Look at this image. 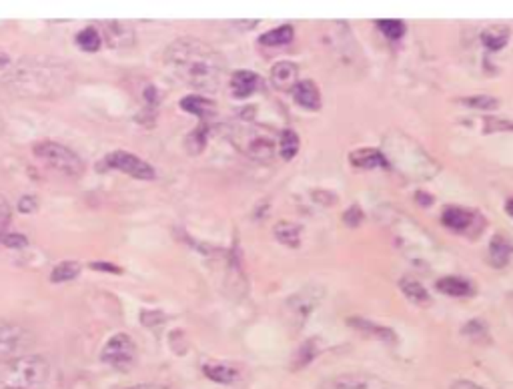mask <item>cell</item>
<instances>
[{
    "label": "cell",
    "mask_w": 513,
    "mask_h": 389,
    "mask_svg": "<svg viewBox=\"0 0 513 389\" xmlns=\"http://www.w3.org/2000/svg\"><path fill=\"white\" fill-rule=\"evenodd\" d=\"M165 62L179 81L207 93L219 91L225 77L222 56L199 39H179L168 44Z\"/></svg>",
    "instance_id": "1"
},
{
    "label": "cell",
    "mask_w": 513,
    "mask_h": 389,
    "mask_svg": "<svg viewBox=\"0 0 513 389\" xmlns=\"http://www.w3.org/2000/svg\"><path fill=\"white\" fill-rule=\"evenodd\" d=\"M51 367L41 355H20L0 362V389H42Z\"/></svg>",
    "instance_id": "2"
},
{
    "label": "cell",
    "mask_w": 513,
    "mask_h": 389,
    "mask_svg": "<svg viewBox=\"0 0 513 389\" xmlns=\"http://www.w3.org/2000/svg\"><path fill=\"white\" fill-rule=\"evenodd\" d=\"M229 139L245 157L259 163H269L275 157V139L269 128L245 123L231 126Z\"/></svg>",
    "instance_id": "3"
},
{
    "label": "cell",
    "mask_w": 513,
    "mask_h": 389,
    "mask_svg": "<svg viewBox=\"0 0 513 389\" xmlns=\"http://www.w3.org/2000/svg\"><path fill=\"white\" fill-rule=\"evenodd\" d=\"M34 154L41 159L46 167H51L56 173H60V175H67V177L83 175V159L74 151H70L69 147H65V145H58V143H53V140H42V143L34 145Z\"/></svg>",
    "instance_id": "4"
},
{
    "label": "cell",
    "mask_w": 513,
    "mask_h": 389,
    "mask_svg": "<svg viewBox=\"0 0 513 389\" xmlns=\"http://www.w3.org/2000/svg\"><path fill=\"white\" fill-rule=\"evenodd\" d=\"M100 360H102V363L111 365L112 369H119V371L133 369V365L137 363L135 339L126 334L112 335L111 339L107 341V345L102 348Z\"/></svg>",
    "instance_id": "5"
},
{
    "label": "cell",
    "mask_w": 513,
    "mask_h": 389,
    "mask_svg": "<svg viewBox=\"0 0 513 389\" xmlns=\"http://www.w3.org/2000/svg\"><path fill=\"white\" fill-rule=\"evenodd\" d=\"M34 343V335L27 327L0 321V362L20 357Z\"/></svg>",
    "instance_id": "6"
},
{
    "label": "cell",
    "mask_w": 513,
    "mask_h": 389,
    "mask_svg": "<svg viewBox=\"0 0 513 389\" xmlns=\"http://www.w3.org/2000/svg\"><path fill=\"white\" fill-rule=\"evenodd\" d=\"M105 165L114 171H121L125 175H131L135 179L140 181H151L154 179V169L153 165H149L147 161H142L135 154L126 153V151H114L107 159H105Z\"/></svg>",
    "instance_id": "7"
},
{
    "label": "cell",
    "mask_w": 513,
    "mask_h": 389,
    "mask_svg": "<svg viewBox=\"0 0 513 389\" xmlns=\"http://www.w3.org/2000/svg\"><path fill=\"white\" fill-rule=\"evenodd\" d=\"M319 389H393L381 377L367 376V374H343V376L329 377L323 381Z\"/></svg>",
    "instance_id": "8"
},
{
    "label": "cell",
    "mask_w": 513,
    "mask_h": 389,
    "mask_svg": "<svg viewBox=\"0 0 513 389\" xmlns=\"http://www.w3.org/2000/svg\"><path fill=\"white\" fill-rule=\"evenodd\" d=\"M319 299L321 293H317L315 287H309L305 291L293 295L291 299L287 301V309H289V313L293 315V319H295L297 325H303L305 323L307 317L311 315V311L319 303Z\"/></svg>",
    "instance_id": "9"
},
{
    "label": "cell",
    "mask_w": 513,
    "mask_h": 389,
    "mask_svg": "<svg viewBox=\"0 0 513 389\" xmlns=\"http://www.w3.org/2000/svg\"><path fill=\"white\" fill-rule=\"evenodd\" d=\"M297 74H299V69L297 65L291 62V60H281V62H275L273 69H271V84L277 88V91H291L295 88V84L299 83L297 81Z\"/></svg>",
    "instance_id": "10"
},
{
    "label": "cell",
    "mask_w": 513,
    "mask_h": 389,
    "mask_svg": "<svg viewBox=\"0 0 513 389\" xmlns=\"http://www.w3.org/2000/svg\"><path fill=\"white\" fill-rule=\"evenodd\" d=\"M347 325L353 327V329H357V331H361V334L375 337V339H379V341L397 343V334H395L391 327H385V325H379V323L363 319V317H349V319H347Z\"/></svg>",
    "instance_id": "11"
},
{
    "label": "cell",
    "mask_w": 513,
    "mask_h": 389,
    "mask_svg": "<svg viewBox=\"0 0 513 389\" xmlns=\"http://www.w3.org/2000/svg\"><path fill=\"white\" fill-rule=\"evenodd\" d=\"M349 163L355 169H389V159L387 154L379 149H357L349 154Z\"/></svg>",
    "instance_id": "12"
},
{
    "label": "cell",
    "mask_w": 513,
    "mask_h": 389,
    "mask_svg": "<svg viewBox=\"0 0 513 389\" xmlns=\"http://www.w3.org/2000/svg\"><path fill=\"white\" fill-rule=\"evenodd\" d=\"M293 97L297 100V105H301L307 111H319L321 109L319 88H317V84L313 83V81H309V79L299 81V83L295 84Z\"/></svg>",
    "instance_id": "13"
},
{
    "label": "cell",
    "mask_w": 513,
    "mask_h": 389,
    "mask_svg": "<svg viewBox=\"0 0 513 389\" xmlns=\"http://www.w3.org/2000/svg\"><path fill=\"white\" fill-rule=\"evenodd\" d=\"M102 32L107 44L112 48H126L135 42V30L125 22H107Z\"/></svg>",
    "instance_id": "14"
},
{
    "label": "cell",
    "mask_w": 513,
    "mask_h": 389,
    "mask_svg": "<svg viewBox=\"0 0 513 389\" xmlns=\"http://www.w3.org/2000/svg\"><path fill=\"white\" fill-rule=\"evenodd\" d=\"M259 77L253 70H235L231 77V93L235 98H247L255 93Z\"/></svg>",
    "instance_id": "15"
},
{
    "label": "cell",
    "mask_w": 513,
    "mask_h": 389,
    "mask_svg": "<svg viewBox=\"0 0 513 389\" xmlns=\"http://www.w3.org/2000/svg\"><path fill=\"white\" fill-rule=\"evenodd\" d=\"M180 109L187 112H191L194 117L203 119V121H208L211 117H215V105L213 100L208 98L201 97V95H189L180 100Z\"/></svg>",
    "instance_id": "16"
},
{
    "label": "cell",
    "mask_w": 513,
    "mask_h": 389,
    "mask_svg": "<svg viewBox=\"0 0 513 389\" xmlns=\"http://www.w3.org/2000/svg\"><path fill=\"white\" fill-rule=\"evenodd\" d=\"M512 255L513 245L505 237L495 235L491 239V243H489V261H491V265L495 269H501V267H505V265L509 263Z\"/></svg>",
    "instance_id": "17"
},
{
    "label": "cell",
    "mask_w": 513,
    "mask_h": 389,
    "mask_svg": "<svg viewBox=\"0 0 513 389\" xmlns=\"http://www.w3.org/2000/svg\"><path fill=\"white\" fill-rule=\"evenodd\" d=\"M319 351H321V345H319V339H317V337H311V339L303 341V343L297 348L295 355H293L291 369H303V367H307L309 363L313 362V360L319 355Z\"/></svg>",
    "instance_id": "18"
},
{
    "label": "cell",
    "mask_w": 513,
    "mask_h": 389,
    "mask_svg": "<svg viewBox=\"0 0 513 389\" xmlns=\"http://www.w3.org/2000/svg\"><path fill=\"white\" fill-rule=\"evenodd\" d=\"M441 221L451 231H465L472 225L473 215L461 207H447L441 215Z\"/></svg>",
    "instance_id": "19"
},
{
    "label": "cell",
    "mask_w": 513,
    "mask_h": 389,
    "mask_svg": "<svg viewBox=\"0 0 513 389\" xmlns=\"http://www.w3.org/2000/svg\"><path fill=\"white\" fill-rule=\"evenodd\" d=\"M437 291L445 293L449 297H467L473 293V285L467 279L461 277H444L435 283Z\"/></svg>",
    "instance_id": "20"
},
{
    "label": "cell",
    "mask_w": 513,
    "mask_h": 389,
    "mask_svg": "<svg viewBox=\"0 0 513 389\" xmlns=\"http://www.w3.org/2000/svg\"><path fill=\"white\" fill-rule=\"evenodd\" d=\"M273 233H275V239H277L279 243H283V245H287L291 249H297L299 243H301V227H297L295 223H277L275 229H273Z\"/></svg>",
    "instance_id": "21"
},
{
    "label": "cell",
    "mask_w": 513,
    "mask_h": 389,
    "mask_svg": "<svg viewBox=\"0 0 513 389\" xmlns=\"http://www.w3.org/2000/svg\"><path fill=\"white\" fill-rule=\"evenodd\" d=\"M205 376L217 383H233L239 379V371L229 363H207L203 367Z\"/></svg>",
    "instance_id": "22"
},
{
    "label": "cell",
    "mask_w": 513,
    "mask_h": 389,
    "mask_svg": "<svg viewBox=\"0 0 513 389\" xmlns=\"http://www.w3.org/2000/svg\"><path fill=\"white\" fill-rule=\"evenodd\" d=\"M399 287H401V291L405 293V297H407L409 301L417 303V305H429L431 303V295L419 281H413V279H401V281H399Z\"/></svg>",
    "instance_id": "23"
},
{
    "label": "cell",
    "mask_w": 513,
    "mask_h": 389,
    "mask_svg": "<svg viewBox=\"0 0 513 389\" xmlns=\"http://www.w3.org/2000/svg\"><path fill=\"white\" fill-rule=\"evenodd\" d=\"M509 41V28L507 27H491V28H486L484 32H481V42H484V46L489 48V51H493V53H498L501 51L505 44Z\"/></svg>",
    "instance_id": "24"
},
{
    "label": "cell",
    "mask_w": 513,
    "mask_h": 389,
    "mask_svg": "<svg viewBox=\"0 0 513 389\" xmlns=\"http://www.w3.org/2000/svg\"><path fill=\"white\" fill-rule=\"evenodd\" d=\"M295 37V30L291 25H283V27L273 28L269 32H265L259 37V42L265 46H283V44H289Z\"/></svg>",
    "instance_id": "25"
},
{
    "label": "cell",
    "mask_w": 513,
    "mask_h": 389,
    "mask_svg": "<svg viewBox=\"0 0 513 389\" xmlns=\"http://www.w3.org/2000/svg\"><path fill=\"white\" fill-rule=\"evenodd\" d=\"M299 135L291 131V128H285L281 135H279V153L285 161H291L295 154L299 153Z\"/></svg>",
    "instance_id": "26"
},
{
    "label": "cell",
    "mask_w": 513,
    "mask_h": 389,
    "mask_svg": "<svg viewBox=\"0 0 513 389\" xmlns=\"http://www.w3.org/2000/svg\"><path fill=\"white\" fill-rule=\"evenodd\" d=\"M81 273V265L76 263V261H62V263H58L53 269V273H51V281L53 283H65V281H72V279L76 277Z\"/></svg>",
    "instance_id": "27"
},
{
    "label": "cell",
    "mask_w": 513,
    "mask_h": 389,
    "mask_svg": "<svg viewBox=\"0 0 513 389\" xmlns=\"http://www.w3.org/2000/svg\"><path fill=\"white\" fill-rule=\"evenodd\" d=\"M76 44L86 53H95L100 48V32L95 27H86L76 34Z\"/></svg>",
    "instance_id": "28"
},
{
    "label": "cell",
    "mask_w": 513,
    "mask_h": 389,
    "mask_svg": "<svg viewBox=\"0 0 513 389\" xmlns=\"http://www.w3.org/2000/svg\"><path fill=\"white\" fill-rule=\"evenodd\" d=\"M377 28L387 37L389 41H399L403 39V34H405V22L403 20H393V18H383V20H377Z\"/></svg>",
    "instance_id": "29"
},
{
    "label": "cell",
    "mask_w": 513,
    "mask_h": 389,
    "mask_svg": "<svg viewBox=\"0 0 513 389\" xmlns=\"http://www.w3.org/2000/svg\"><path fill=\"white\" fill-rule=\"evenodd\" d=\"M459 103L465 105V107H472V109H481V111H491V109H498V107H500V100L495 97H489V95L463 97L459 98Z\"/></svg>",
    "instance_id": "30"
},
{
    "label": "cell",
    "mask_w": 513,
    "mask_h": 389,
    "mask_svg": "<svg viewBox=\"0 0 513 389\" xmlns=\"http://www.w3.org/2000/svg\"><path fill=\"white\" fill-rule=\"evenodd\" d=\"M500 131H513V121L509 119H486L484 133H500Z\"/></svg>",
    "instance_id": "31"
},
{
    "label": "cell",
    "mask_w": 513,
    "mask_h": 389,
    "mask_svg": "<svg viewBox=\"0 0 513 389\" xmlns=\"http://www.w3.org/2000/svg\"><path fill=\"white\" fill-rule=\"evenodd\" d=\"M0 241L8 249H25L28 245V239L20 233H6V235L0 237Z\"/></svg>",
    "instance_id": "32"
},
{
    "label": "cell",
    "mask_w": 513,
    "mask_h": 389,
    "mask_svg": "<svg viewBox=\"0 0 513 389\" xmlns=\"http://www.w3.org/2000/svg\"><path fill=\"white\" fill-rule=\"evenodd\" d=\"M11 215H13L11 205H8L6 197L0 193V237H2L4 229H6V227H8V223H11Z\"/></svg>",
    "instance_id": "33"
},
{
    "label": "cell",
    "mask_w": 513,
    "mask_h": 389,
    "mask_svg": "<svg viewBox=\"0 0 513 389\" xmlns=\"http://www.w3.org/2000/svg\"><path fill=\"white\" fill-rule=\"evenodd\" d=\"M361 221H363V211H361L357 205L347 209L345 215H343V223H345V225H349V227H357Z\"/></svg>",
    "instance_id": "34"
},
{
    "label": "cell",
    "mask_w": 513,
    "mask_h": 389,
    "mask_svg": "<svg viewBox=\"0 0 513 389\" xmlns=\"http://www.w3.org/2000/svg\"><path fill=\"white\" fill-rule=\"evenodd\" d=\"M463 334L472 335V337H477V335H486L487 334V327L479 319H473V321H469V323H465V325H463Z\"/></svg>",
    "instance_id": "35"
},
{
    "label": "cell",
    "mask_w": 513,
    "mask_h": 389,
    "mask_svg": "<svg viewBox=\"0 0 513 389\" xmlns=\"http://www.w3.org/2000/svg\"><path fill=\"white\" fill-rule=\"evenodd\" d=\"M18 211L20 213H32V211H36V199L34 197H22L18 201Z\"/></svg>",
    "instance_id": "36"
},
{
    "label": "cell",
    "mask_w": 513,
    "mask_h": 389,
    "mask_svg": "<svg viewBox=\"0 0 513 389\" xmlns=\"http://www.w3.org/2000/svg\"><path fill=\"white\" fill-rule=\"evenodd\" d=\"M451 389H486L481 388V385H477V383H472V381H465V379H461V381H455Z\"/></svg>",
    "instance_id": "37"
},
{
    "label": "cell",
    "mask_w": 513,
    "mask_h": 389,
    "mask_svg": "<svg viewBox=\"0 0 513 389\" xmlns=\"http://www.w3.org/2000/svg\"><path fill=\"white\" fill-rule=\"evenodd\" d=\"M415 199H419L417 203H419V205H423V207H429L431 203H433V197H431L429 193H423V191H417Z\"/></svg>",
    "instance_id": "38"
},
{
    "label": "cell",
    "mask_w": 513,
    "mask_h": 389,
    "mask_svg": "<svg viewBox=\"0 0 513 389\" xmlns=\"http://www.w3.org/2000/svg\"><path fill=\"white\" fill-rule=\"evenodd\" d=\"M93 269H102V271H109V273H121V269L111 263H93Z\"/></svg>",
    "instance_id": "39"
},
{
    "label": "cell",
    "mask_w": 513,
    "mask_h": 389,
    "mask_svg": "<svg viewBox=\"0 0 513 389\" xmlns=\"http://www.w3.org/2000/svg\"><path fill=\"white\" fill-rule=\"evenodd\" d=\"M128 389H168L165 385H159V383H142V385H135V388Z\"/></svg>",
    "instance_id": "40"
},
{
    "label": "cell",
    "mask_w": 513,
    "mask_h": 389,
    "mask_svg": "<svg viewBox=\"0 0 513 389\" xmlns=\"http://www.w3.org/2000/svg\"><path fill=\"white\" fill-rule=\"evenodd\" d=\"M6 65H8V56L2 55V53H0V69H4Z\"/></svg>",
    "instance_id": "41"
},
{
    "label": "cell",
    "mask_w": 513,
    "mask_h": 389,
    "mask_svg": "<svg viewBox=\"0 0 513 389\" xmlns=\"http://www.w3.org/2000/svg\"><path fill=\"white\" fill-rule=\"evenodd\" d=\"M505 211H507V213H509V215L513 217V199H509V201L505 203Z\"/></svg>",
    "instance_id": "42"
}]
</instances>
